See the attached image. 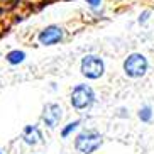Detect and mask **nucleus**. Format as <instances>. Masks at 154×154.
I'll return each instance as SVG.
<instances>
[{"label":"nucleus","instance_id":"f03ea898","mask_svg":"<svg viewBox=\"0 0 154 154\" xmlns=\"http://www.w3.org/2000/svg\"><path fill=\"white\" fill-rule=\"evenodd\" d=\"M69 102L76 110H85L90 109L91 105L95 103V91L90 85H85V83H80L73 88L71 97H69Z\"/></svg>","mask_w":154,"mask_h":154},{"label":"nucleus","instance_id":"1a4fd4ad","mask_svg":"<svg viewBox=\"0 0 154 154\" xmlns=\"http://www.w3.org/2000/svg\"><path fill=\"white\" fill-rule=\"evenodd\" d=\"M137 115H139V119L142 122H151V119H152V109H151L149 105H144V107H140Z\"/></svg>","mask_w":154,"mask_h":154},{"label":"nucleus","instance_id":"f257e3e1","mask_svg":"<svg viewBox=\"0 0 154 154\" xmlns=\"http://www.w3.org/2000/svg\"><path fill=\"white\" fill-rule=\"evenodd\" d=\"M103 144V137L97 131H83L75 139V147L80 154H93Z\"/></svg>","mask_w":154,"mask_h":154},{"label":"nucleus","instance_id":"7ed1b4c3","mask_svg":"<svg viewBox=\"0 0 154 154\" xmlns=\"http://www.w3.org/2000/svg\"><path fill=\"white\" fill-rule=\"evenodd\" d=\"M147 68H149V61L140 53H132L124 61V73L129 78H142L147 73Z\"/></svg>","mask_w":154,"mask_h":154},{"label":"nucleus","instance_id":"9b49d317","mask_svg":"<svg viewBox=\"0 0 154 154\" xmlns=\"http://www.w3.org/2000/svg\"><path fill=\"white\" fill-rule=\"evenodd\" d=\"M149 15H151V10H144V12L139 15V24H146L149 20Z\"/></svg>","mask_w":154,"mask_h":154},{"label":"nucleus","instance_id":"f8f14e48","mask_svg":"<svg viewBox=\"0 0 154 154\" xmlns=\"http://www.w3.org/2000/svg\"><path fill=\"white\" fill-rule=\"evenodd\" d=\"M86 4H88V7H91V9H98L100 5H102V0H85Z\"/></svg>","mask_w":154,"mask_h":154},{"label":"nucleus","instance_id":"0eeeda50","mask_svg":"<svg viewBox=\"0 0 154 154\" xmlns=\"http://www.w3.org/2000/svg\"><path fill=\"white\" fill-rule=\"evenodd\" d=\"M22 139L27 146H37L44 142V137H42V132L37 125H26L22 131Z\"/></svg>","mask_w":154,"mask_h":154},{"label":"nucleus","instance_id":"20e7f679","mask_svg":"<svg viewBox=\"0 0 154 154\" xmlns=\"http://www.w3.org/2000/svg\"><path fill=\"white\" fill-rule=\"evenodd\" d=\"M80 71H82V75L86 76L88 80H98V78L103 76V73H105L103 59L95 56V54H86L85 58L82 59Z\"/></svg>","mask_w":154,"mask_h":154},{"label":"nucleus","instance_id":"6e6552de","mask_svg":"<svg viewBox=\"0 0 154 154\" xmlns=\"http://www.w3.org/2000/svg\"><path fill=\"white\" fill-rule=\"evenodd\" d=\"M24 59H26V53L24 51H19V49L10 51L9 54H7L9 64H20V63H24Z\"/></svg>","mask_w":154,"mask_h":154},{"label":"nucleus","instance_id":"39448f33","mask_svg":"<svg viewBox=\"0 0 154 154\" xmlns=\"http://www.w3.org/2000/svg\"><path fill=\"white\" fill-rule=\"evenodd\" d=\"M63 107L58 103H48L44 105L42 109V113H41V120L48 129H56L59 125V122L63 120Z\"/></svg>","mask_w":154,"mask_h":154},{"label":"nucleus","instance_id":"4468645a","mask_svg":"<svg viewBox=\"0 0 154 154\" xmlns=\"http://www.w3.org/2000/svg\"><path fill=\"white\" fill-rule=\"evenodd\" d=\"M0 154H4V151H2V147H0Z\"/></svg>","mask_w":154,"mask_h":154},{"label":"nucleus","instance_id":"ddd939ff","mask_svg":"<svg viewBox=\"0 0 154 154\" xmlns=\"http://www.w3.org/2000/svg\"><path fill=\"white\" fill-rule=\"evenodd\" d=\"M7 2H10V0H0V4H7Z\"/></svg>","mask_w":154,"mask_h":154},{"label":"nucleus","instance_id":"9d476101","mask_svg":"<svg viewBox=\"0 0 154 154\" xmlns=\"http://www.w3.org/2000/svg\"><path fill=\"white\" fill-rule=\"evenodd\" d=\"M78 127H80V120H73V122H69L68 125L64 127L63 131H61V137H64V139H66V137H68L71 132L76 131Z\"/></svg>","mask_w":154,"mask_h":154},{"label":"nucleus","instance_id":"423d86ee","mask_svg":"<svg viewBox=\"0 0 154 154\" xmlns=\"http://www.w3.org/2000/svg\"><path fill=\"white\" fill-rule=\"evenodd\" d=\"M64 37V31L63 27H59V26H48L41 31L39 34V42L42 46H53V44H58L59 41H63Z\"/></svg>","mask_w":154,"mask_h":154}]
</instances>
